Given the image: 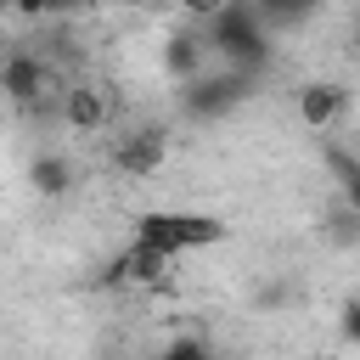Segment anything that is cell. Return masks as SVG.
I'll use <instances>...</instances> for the list:
<instances>
[{
	"label": "cell",
	"instance_id": "obj_7",
	"mask_svg": "<svg viewBox=\"0 0 360 360\" xmlns=\"http://www.w3.org/2000/svg\"><path fill=\"white\" fill-rule=\"evenodd\" d=\"M343 84H332V79H315V84H304L298 90V118H304V129H332L338 118H343Z\"/></svg>",
	"mask_w": 360,
	"mask_h": 360
},
{
	"label": "cell",
	"instance_id": "obj_15",
	"mask_svg": "<svg viewBox=\"0 0 360 360\" xmlns=\"http://www.w3.org/2000/svg\"><path fill=\"white\" fill-rule=\"evenodd\" d=\"M338 332H343V343H360V298L338 304Z\"/></svg>",
	"mask_w": 360,
	"mask_h": 360
},
{
	"label": "cell",
	"instance_id": "obj_2",
	"mask_svg": "<svg viewBox=\"0 0 360 360\" xmlns=\"http://www.w3.org/2000/svg\"><path fill=\"white\" fill-rule=\"evenodd\" d=\"M253 84H259V73H242V68H231V62H219L214 73L202 68L197 79L180 84V112L197 118V124H219L225 112H236V107L253 96Z\"/></svg>",
	"mask_w": 360,
	"mask_h": 360
},
{
	"label": "cell",
	"instance_id": "obj_9",
	"mask_svg": "<svg viewBox=\"0 0 360 360\" xmlns=\"http://www.w3.org/2000/svg\"><path fill=\"white\" fill-rule=\"evenodd\" d=\"M202 56H208V34H169L163 39V73L180 84L202 73Z\"/></svg>",
	"mask_w": 360,
	"mask_h": 360
},
{
	"label": "cell",
	"instance_id": "obj_6",
	"mask_svg": "<svg viewBox=\"0 0 360 360\" xmlns=\"http://www.w3.org/2000/svg\"><path fill=\"white\" fill-rule=\"evenodd\" d=\"M163 152H169V135H163L158 124H141V129H124V135H118L112 169L129 174V180H141V174H152V169L163 163Z\"/></svg>",
	"mask_w": 360,
	"mask_h": 360
},
{
	"label": "cell",
	"instance_id": "obj_14",
	"mask_svg": "<svg viewBox=\"0 0 360 360\" xmlns=\"http://www.w3.org/2000/svg\"><path fill=\"white\" fill-rule=\"evenodd\" d=\"M163 354H169V360H208V354H214V343H208V338H197V332H174V338L163 343Z\"/></svg>",
	"mask_w": 360,
	"mask_h": 360
},
{
	"label": "cell",
	"instance_id": "obj_18",
	"mask_svg": "<svg viewBox=\"0 0 360 360\" xmlns=\"http://www.w3.org/2000/svg\"><path fill=\"white\" fill-rule=\"evenodd\" d=\"M354 51H360V22H354Z\"/></svg>",
	"mask_w": 360,
	"mask_h": 360
},
{
	"label": "cell",
	"instance_id": "obj_5",
	"mask_svg": "<svg viewBox=\"0 0 360 360\" xmlns=\"http://www.w3.org/2000/svg\"><path fill=\"white\" fill-rule=\"evenodd\" d=\"M6 96H11V107H39V101H51L56 96V84H62V73H56V62H45L39 51H11L6 56Z\"/></svg>",
	"mask_w": 360,
	"mask_h": 360
},
{
	"label": "cell",
	"instance_id": "obj_8",
	"mask_svg": "<svg viewBox=\"0 0 360 360\" xmlns=\"http://www.w3.org/2000/svg\"><path fill=\"white\" fill-rule=\"evenodd\" d=\"M62 124L79 129V135H96V129L107 124V96H101L90 79L68 84V90H62Z\"/></svg>",
	"mask_w": 360,
	"mask_h": 360
},
{
	"label": "cell",
	"instance_id": "obj_1",
	"mask_svg": "<svg viewBox=\"0 0 360 360\" xmlns=\"http://www.w3.org/2000/svg\"><path fill=\"white\" fill-rule=\"evenodd\" d=\"M208 28V51L219 56V62H231V68H242V73H264L270 68V22H264V11L253 6V0H225L214 17H202Z\"/></svg>",
	"mask_w": 360,
	"mask_h": 360
},
{
	"label": "cell",
	"instance_id": "obj_12",
	"mask_svg": "<svg viewBox=\"0 0 360 360\" xmlns=\"http://www.w3.org/2000/svg\"><path fill=\"white\" fill-rule=\"evenodd\" d=\"M321 158H326V174H332V186H338V191H343V197L360 208V158H354V152H343V146H332V141L321 146Z\"/></svg>",
	"mask_w": 360,
	"mask_h": 360
},
{
	"label": "cell",
	"instance_id": "obj_10",
	"mask_svg": "<svg viewBox=\"0 0 360 360\" xmlns=\"http://www.w3.org/2000/svg\"><path fill=\"white\" fill-rule=\"evenodd\" d=\"M28 180H34V191H39V197H68L79 174H73V163H68L62 152H39V158L28 163Z\"/></svg>",
	"mask_w": 360,
	"mask_h": 360
},
{
	"label": "cell",
	"instance_id": "obj_3",
	"mask_svg": "<svg viewBox=\"0 0 360 360\" xmlns=\"http://www.w3.org/2000/svg\"><path fill=\"white\" fill-rule=\"evenodd\" d=\"M135 236H152V242H163L169 253H191V248L225 242V219L191 214V208H146V214L135 219Z\"/></svg>",
	"mask_w": 360,
	"mask_h": 360
},
{
	"label": "cell",
	"instance_id": "obj_11",
	"mask_svg": "<svg viewBox=\"0 0 360 360\" xmlns=\"http://www.w3.org/2000/svg\"><path fill=\"white\" fill-rule=\"evenodd\" d=\"M321 231H326V242H338V248H360V208L338 191L332 208H326V225H321Z\"/></svg>",
	"mask_w": 360,
	"mask_h": 360
},
{
	"label": "cell",
	"instance_id": "obj_4",
	"mask_svg": "<svg viewBox=\"0 0 360 360\" xmlns=\"http://www.w3.org/2000/svg\"><path fill=\"white\" fill-rule=\"evenodd\" d=\"M174 259H180V253H169L163 242L135 236V242L107 264V276H101V281H112V287H163V281H169V270H174Z\"/></svg>",
	"mask_w": 360,
	"mask_h": 360
},
{
	"label": "cell",
	"instance_id": "obj_17",
	"mask_svg": "<svg viewBox=\"0 0 360 360\" xmlns=\"http://www.w3.org/2000/svg\"><path fill=\"white\" fill-rule=\"evenodd\" d=\"M180 6H186V11H191V17H214V11H219V6H225V0H180Z\"/></svg>",
	"mask_w": 360,
	"mask_h": 360
},
{
	"label": "cell",
	"instance_id": "obj_16",
	"mask_svg": "<svg viewBox=\"0 0 360 360\" xmlns=\"http://www.w3.org/2000/svg\"><path fill=\"white\" fill-rule=\"evenodd\" d=\"M68 6H79V0H11V11H22V17H56Z\"/></svg>",
	"mask_w": 360,
	"mask_h": 360
},
{
	"label": "cell",
	"instance_id": "obj_13",
	"mask_svg": "<svg viewBox=\"0 0 360 360\" xmlns=\"http://www.w3.org/2000/svg\"><path fill=\"white\" fill-rule=\"evenodd\" d=\"M259 11H264V22L270 28H292V22H304L315 6H326V0H253Z\"/></svg>",
	"mask_w": 360,
	"mask_h": 360
}]
</instances>
